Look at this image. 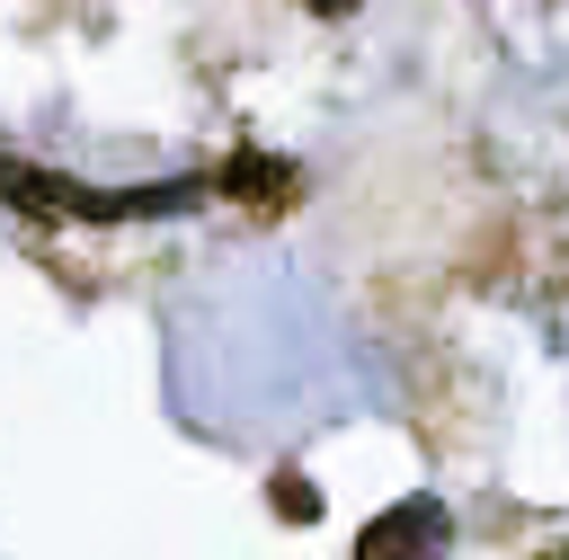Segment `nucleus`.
<instances>
[{
    "label": "nucleus",
    "mask_w": 569,
    "mask_h": 560,
    "mask_svg": "<svg viewBox=\"0 0 569 560\" xmlns=\"http://www.w3.org/2000/svg\"><path fill=\"white\" fill-rule=\"evenodd\" d=\"M311 9H329V18H338V9H356V0H311Z\"/></svg>",
    "instance_id": "20e7f679"
},
{
    "label": "nucleus",
    "mask_w": 569,
    "mask_h": 560,
    "mask_svg": "<svg viewBox=\"0 0 569 560\" xmlns=\"http://www.w3.org/2000/svg\"><path fill=\"white\" fill-rule=\"evenodd\" d=\"M445 542H453V516L436 498H409V507H391L356 533V560H418V551H445Z\"/></svg>",
    "instance_id": "f257e3e1"
},
{
    "label": "nucleus",
    "mask_w": 569,
    "mask_h": 560,
    "mask_svg": "<svg viewBox=\"0 0 569 560\" xmlns=\"http://www.w3.org/2000/svg\"><path fill=\"white\" fill-rule=\"evenodd\" d=\"M213 187H231V196H267V204H276V196H293V169H276V160H231Z\"/></svg>",
    "instance_id": "f03ea898"
},
{
    "label": "nucleus",
    "mask_w": 569,
    "mask_h": 560,
    "mask_svg": "<svg viewBox=\"0 0 569 560\" xmlns=\"http://www.w3.org/2000/svg\"><path fill=\"white\" fill-rule=\"evenodd\" d=\"M276 507H284V516H320V489H311V480H276Z\"/></svg>",
    "instance_id": "7ed1b4c3"
}]
</instances>
